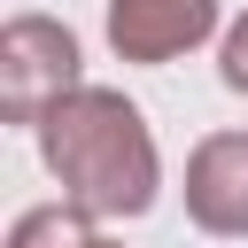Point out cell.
Masks as SVG:
<instances>
[{
	"mask_svg": "<svg viewBox=\"0 0 248 248\" xmlns=\"http://www.w3.org/2000/svg\"><path fill=\"white\" fill-rule=\"evenodd\" d=\"M39 155L62 186V202H78L85 217H140L163 186V155L147 116L116 93V85H70L39 124Z\"/></svg>",
	"mask_w": 248,
	"mask_h": 248,
	"instance_id": "cell-1",
	"label": "cell"
},
{
	"mask_svg": "<svg viewBox=\"0 0 248 248\" xmlns=\"http://www.w3.org/2000/svg\"><path fill=\"white\" fill-rule=\"evenodd\" d=\"M70 85H85L70 23H54V16H8V31H0V116L8 124H39Z\"/></svg>",
	"mask_w": 248,
	"mask_h": 248,
	"instance_id": "cell-2",
	"label": "cell"
},
{
	"mask_svg": "<svg viewBox=\"0 0 248 248\" xmlns=\"http://www.w3.org/2000/svg\"><path fill=\"white\" fill-rule=\"evenodd\" d=\"M217 31V0H108V46L116 62H178Z\"/></svg>",
	"mask_w": 248,
	"mask_h": 248,
	"instance_id": "cell-3",
	"label": "cell"
},
{
	"mask_svg": "<svg viewBox=\"0 0 248 248\" xmlns=\"http://www.w3.org/2000/svg\"><path fill=\"white\" fill-rule=\"evenodd\" d=\"M186 217L217 240H240L248 232V132H209L194 155H186Z\"/></svg>",
	"mask_w": 248,
	"mask_h": 248,
	"instance_id": "cell-4",
	"label": "cell"
},
{
	"mask_svg": "<svg viewBox=\"0 0 248 248\" xmlns=\"http://www.w3.org/2000/svg\"><path fill=\"white\" fill-rule=\"evenodd\" d=\"M93 225H101V217H85L78 202H46V209H23V217L8 225V248H116V240H101Z\"/></svg>",
	"mask_w": 248,
	"mask_h": 248,
	"instance_id": "cell-5",
	"label": "cell"
},
{
	"mask_svg": "<svg viewBox=\"0 0 248 248\" xmlns=\"http://www.w3.org/2000/svg\"><path fill=\"white\" fill-rule=\"evenodd\" d=\"M217 78H225L232 93H248V16L225 31V46H217Z\"/></svg>",
	"mask_w": 248,
	"mask_h": 248,
	"instance_id": "cell-6",
	"label": "cell"
}]
</instances>
